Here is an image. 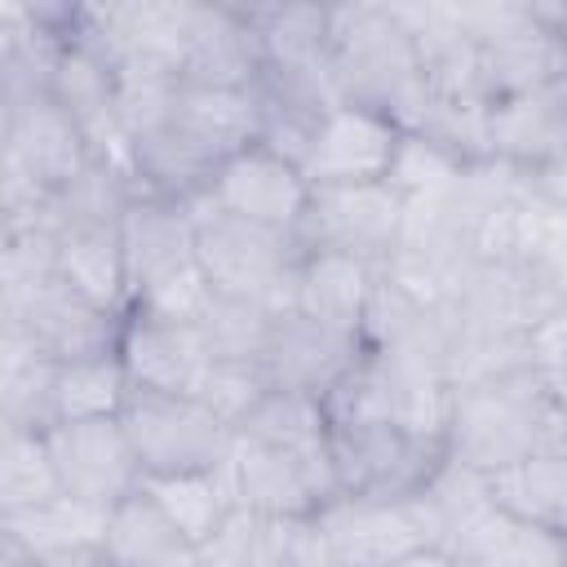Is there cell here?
Wrapping results in <instances>:
<instances>
[{
    "mask_svg": "<svg viewBox=\"0 0 567 567\" xmlns=\"http://www.w3.org/2000/svg\"><path fill=\"white\" fill-rule=\"evenodd\" d=\"M328 66L341 106H368L416 133L425 120V75L390 4H328Z\"/></svg>",
    "mask_w": 567,
    "mask_h": 567,
    "instance_id": "1",
    "label": "cell"
},
{
    "mask_svg": "<svg viewBox=\"0 0 567 567\" xmlns=\"http://www.w3.org/2000/svg\"><path fill=\"white\" fill-rule=\"evenodd\" d=\"M186 213L195 221V261L217 288V297L257 301L275 315H292L297 270L306 257V244L292 230H275V226H257L248 217L221 213L208 190L195 195Z\"/></svg>",
    "mask_w": 567,
    "mask_h": 567,
    "instance_id": "2",
    "label": "cell"
},
{
    "mask_svg": "<svg viewBox=\"0 0 567 567\" xmlns=\"http://www.w3.org/2000/svg\"><path fill=\"white\" fill-rule=\"evenodd\" d=\"M549 394H554L549 381L532 368L461 385L456 403H452L447 452L483 474L540 452Z\"/></svg>",
    "mask_w": 567,
    "mask_h": 567,
    "instance_id": "3",
    "label": "cell"
},
{
    "mask_svg": "<svg viewBox=\"0 0 567 567\" xmlns=\"http://www.w3.org/2000/svg\"><path fill=\"white\" fill-rule=\"evenodd\" d=\"M221 474L230 483L235 509L257 518H310L341 501L332 452H288L248 434H235Z\"/></svg>",
    "mask_w": 567,
    "mask_h": 567,
    "instance_id": "4",
    "label": "cell"
},
{
    "mask_svg": "<svg viewBox=\"0 0 567 567\" xmlns=\"http://www.w3.org/2000/svg\"><path fill=\"white\" fill-rule=\"evenodd\" d=\"M120 421H124L133 452L142 461V478L217 470L235 443V430H226L195 394L133 390Z\"/></svg>",
    "mask_w": 567,
    "mask_h": 567,
    "instance_id": "5",
    "label": "cell"
},
{
    "mask_svg": "<svg viewBox=\"0 0 567 567\" xmlns=\"http://www.w3.org/2000/svg\"><path fill=\"white\" fill-rule=\"evenodd\" d=\"M328 452H332L341 496H354V501L416 496L447 456V447L421 443V439L403 434L390 421H381V425H341V430L328 434Z\"/></svg>",
    "mask_w": 567,
    "mask_h": 567,
    "instance_id": "6",
    "label": "cell"
},
{
    "mask_svg": "<svg viewBox=\"0 0 567 567\" xmlns=\"http://www.w3.org/2000/svg\"><path fill=\"white\" fill-rule=\"evenodd\" d=\"M403 230V199L390 182H359V186H310V208L297 226L306 252H350L381 266L399 248Z\"/></svg>",
    "mask_w": 567,
    "mask_h": 567,
    "instance_id": "7",
    "label": "cell"
},
{
    "mask_svg": "<svg viewBox=\"0 0 567 567\" xmlns=\"http://www.w3.org/2000/svg\"><path fill=\"white\" fill-rule=\"evenodd\" d=\"M323 527L332 536V549L341 567H390L421 549H443V532L434 509L416 496L399 501H354L341 496L323 514Z\"/></svg>",
    "mask_w": 567,
    "mask_h": 567,
    "instance_id": "8",
    "label": "cell"
},
{
    "mask_svg": "<svg viewBox=\"0 0 567 567\" xmlns=\"http://www.w3.org/2000/svg\"><path fill=\"white\" fill-rule=\"evenodd\" d=\"M44 439H49L58 483L66 496L115 509L124 496H133L142 487V461H137L133 439L120 416L62 421V425H49Z\"/></svg>",
    "mask_w": 567,
    "mask_h": 567,
    "instance_id": "9",
    "label": "cell"
},
{
    "mask_svg": "<svg viewBox=\"0 0 567 567\" xmlns=\"http://www.w3.org/2000/svg\"><path fill=\"white\" fill-rule=\"evenodd\" d=\"M0 328H18L40 354L53 363H75V359H102L120 354V332L124 315L102 310L84 297H75L62 279L44 284L22 310L0 315Z\"/></svg>",
    "mask_w": 567,
    "mask_h": 567,
    "instance_id": "10",
    "label": "cell"
},
{
    "mask_svg": "<svg viewBox=\"0 0 567 567\" xmlns=\"http://www.w3.org/2000/svg\"><path fill=\"white\" fill-rule=\"evenodd\" d=\"M403 128L368 106H332L310 142L306 155V182L310 186H359V182H385Z\"/></svg>",
    "mask_w": 567,
    "mask_h": 567,
    "instance_id": "11",
    "label": "cell"
},
{
    "mask_svg": "<svg viewBox=\"0 0 567 567\" xmlns=\"http://www.w3.org/2000/svg\"><path fill=\"white\" fill-rule=\"evenodd\" d=\"M213 204L221 213L248 217L257 226H275V230H292L301 226L306 208H310V182L297 164H288L284 155L266 151L261 142L244 146L239 155H230L213 186H208Z\"/></svg>",
    "mask_w": 567,
    "mask_h": 567,
    "instance_id": "12",
    "label": "cell"
},
{
    "mask_svg": "<svg viewBox=\"0 0 567 567\" xmlns=\"http://www.w3.org/2000/svg\"><path fill=\"white\" fill-rule=\"evenodd\" d=\"M0 159H13L44 190L62 195L89 164V137L44 93L18 106H0Z\"/></svg>",
    "mask_w": 567,
    "mask_h": 567,
    "instance_id": "13",
    "label": "cell"
},
{
    "mask_svg": "<svg viewBox=\"0 0 567 567\" xmlns=\"http://www.w3.org/2000/svg\"><path fill=\"white\" fill-rule=\"evenodd\" d=\"M120 359L133 377V390L199 394L213 368V346L195 323H173V319L128 310L120 332Z\"/></svg>",
    "mask_w": 567,
    "mask_h": 567,
    "instance_id": "14",
    "label": "cell"
},
{
    "mask_svg": "<svg viewBox=\"0 0 567 567\" xmlns=\"http://www.w3.org/2000/svg\"><path fill=\"white\" fill-rule=\"evenodd\" d=\"M363 359V341L350 332H332L306 315H279L270 341L261 350V368L275 390H301L323 399L354 363Z\"/></svg>",
    "mask_w": 567,
    "mask_h": 567,
    "instance_id": "15",
    "label": "cell"
},
{
    "mask_svg": "<svg viewBox=\"0 0 567 567\" xmlns=\"http://www.w3.org/2000/svg\"><path fill=\"white\" fill-rule=\"evenodd\" d=\"M177 71H182V84H204V89L257 84L261 44L239 0H195V18H190V35Z\"/></svg>",
    "mask_w": 567,
    "mask_h": 567,
    "instance_id": "16",
    "label": "cell"
},
{
    "mask_svg": "<svg viewBox=\"0 0 567 567\" xmlns=\"http://www.w3.org/2000/svg\"><path fill=\"white\" fill-rule=\"evenodd\" d=\"M377 292V266L350 252H306L301 270H297V301L292 310L332 328V332H350L359 337L368 301Z\"/></svg>",
    "mask_w": 567,
    "mask_h": 567,
    "instance_id": "17",
    "label": "cell"
},
{
    "mask_svg": "<svg viewBox=\"0 0 567 567\" xmlns=\"http://www.w3.org/2000/svg\"><path fill=\"white\" fill-rule=\"evenodd\" d=\"M447 558L470 567H567V536L487 505L447 540Z\"/></svg>",
    "mask_w": 567,
    "mask_h": 567,
    "instance_id": "18",
    "label": "cell"
},
{
    "mask_svg": "<svg viewBox=\"0 0 567 567\" xmlns=\"http://www.w3.org/2000/svg\"><path fill=\"white\" fill-rule=\"evenodd\" d=\"M487 142L492 155L514 168H532L567 151V80L518 97H496L487 120Z\"/></svg>",
    "mask_w": 567,
    "mask_h": 567,
    "instance_id": "19",
    "label": "cell"
},
{
    "mask_svg": "<svg viewBox=\"0 0 567 567\" xmlns=\"http://www.w3.org/2000/svg\"><path fill=\"white\" fill-rule=\"evenodd\" d=\"M58 279L115 315H128L133 306V284H128V261L120 244V226H62L58 230Z\"/></svg>",
    "mask_w": 567,
    "mask_h": 567,
    "instance_id": "20",
    "label": "cell"
},
{
    "mask_svg": "<svg viewBox=\"0 0 567 567\" xmlns=\"http://www.w3.org/2000/svg\"><path fill=\"white\" fill-rule=\"evenodd\" d=\"M186 142H195L208 159L226 164L244 146L257 142L261 133V102L252 89H204V84H182L177 111L168 120Z\"/></svg>",
    "mask_w": 567,
    "mask_h": 567,
    "instance_id": "21",
    "label": "cell"
},
{
    "mask_svg": "<svg viewBox=\"0 0 567 567\" xmlns=\"http://www.w3.org/2000/svg\"><path fill=\"white\" fill-rule=\"evenodd\" d=\"M120 244L128 261V284L133 292L159 279L173 266L195 261V221L186 204L159 199V195H137L133 208L120 221Z\"/></svg>",
    "mask_w": 567,
    "mask_h": 567,
    "instance_id": "22",
    "label": "cell"
},
{
    "mask_svg": "<svg viewBox=\"0 0 567 567\" xmlns=\"http://www.w3.org/2000/svg\"><path fill=\"white\" fill-rule=\"evenodd\" d=\"M102 545L115 567H199V549L164 518V509L142 487L111 509Z\"/></svg>",
    "mask_w": 567,
    "mask_h": 567,
    "instance_id": "23",
    "label": "cell"
},
{
    "mask_svg": "<svg viewBox=\"0 0 567 567\" xmlns=\"http://www.w3.org/2000/svg\"><path fill=\"white\" fill-rule=\"evenodd\" d=\"M492 505L567 536V452H532L487 474Z\"/></svg>",
    "mask_w": 567,
    "mask_h": 567,
    "instance_id": "24",
    "label": "cell"
},
{
    "mask_svg": "<svg viewBox=\"0 0 567 567\" xmlns=\"http://www.w3.org/2000/svg\"><path fill=\"white\" fill-rule=\"evenodd\" d=\"M483 49V80H487V93L492 102L496 97H518V93H532V89H549V84H563L567 80V49L558 40H549L532 13L518 31L492 40V44H478Z\"/></svg>",
    "mask_w": 567,
    "mask_h": 567,
    "instance_id": "25",
    "label": "cell"
},
{
    "mask_svg": "<svg viewBox=\"0 0 567 567\" xmlns=\"http://www.w3.org/2000/svg\"><path fill=\"white\" fill-rule=\"evenodd\" d=\"M58 368L18 328H0V425L49 430Z\"/></svg>",
    "mask_w": 567,
    "mask_h": 567,
    "instance_id": "26",
    "label": "cell"
},
{
    "mask_svg": "<svg viewBox=\"0 0 567 567\" xmlns=\"http://www.w3.org/2000/svg\"><path fill=\"white\" fill-rule=\"evenodd\" d=\"M142 492L164 509V518L199 549L208 545L226 518L235 514V496H230V483L217 470H190V474H151L142 478Z\"/></svg>",
    "mask_w": 567,
    "mask_h": 567,
    "instance_id": "27",
    "label": "cell"
},
{
    "mask_svg": "<svg viewBox=\"0 0 567 567\" xmlns=\"http://www.w3.org/2000/svg\"><path fill=\"white\" fill-rule=\"evenodd\" d=\"M106 523H111L106 505H93V501H80V496L62 492L44 505L0 514V536L22 545L31 558H44V554H58V549H71V545H102Z\"/></svg>",
    "mask_w": 567,
    "mask_h": 567,
    "instance_id": "28",
    "label": "cell"
},
{
    "mask_svg": "<svg viewBox=\"0 0 567 567\" xmlns=\"http://www.w3.org/2000/svg\"><path fill=\"white\" fill-rule=\"evenodd\" d=\"M261 44V66L328 62V4H244Z\"/></svg>",
    "mask_w": 567,
    "mask_h": 567,
    "instance_id": "29",
    "label": "cell"
},
{
    "mask_svg": "<svg viewBox=\"0 0 567 567\" xmlns=\"http://www.w3.org/2000/svg\"><path fill=\"white\" fill-rule=\"evenodd\" d=\"M128 399H133V377L120 354L62 363L58 385H53V425L120 416L128 408Z\"/></svg>",
    "mask_w": 567,
    "mask_h": 567,
    "instance_id": "30",
    "label": "cell"
},
{
    "mask_svg": "<svg viewBox=\"0 0 567 567\" xmlns=\"http://www.w3.org/2000/svg\"><path fill=\"white\" fill-rule=\"evenodd\" d=\"M177 97H182L177 66L155 62V58H137V53L115 66V120L124 124V133L133 142L159 133L173 120Z\"/></svg>",
    "mask_w": 567,
    "mask_h": 567,
    "instance_id": "31",
    "label": "cell"
},
{
    "mask_svg": "<svg viewBox=\"0 0 567 567\" xmlns=\"http://www.w3.org/2000/svg\"><path fill=\"white\" fill-rule=\"evenodd\" d=\"M62 496L44 430L0 425V514H18Z\"/></svg>",
    "mask_w": 567,
    "mask_h": 567,
    "instance_id": "32",
    "label": "cell"
},
{
    "mask_svg": "<svg viewBox=\"0 0 567 567\" xmlns=\"http://www.w3.org/2000/svg\"><path fill=\"white\" fill-rule=\"evenodd\" d=\"M49 97L89 133V128L115 120V66L84 44H66V53L53 71Z\"/></svg>",
    "mask_w": 567,
    "mask_h": 567,
    "instance_id": "33",
    "label": "cell"
},
{
    "mask_svg": "<svg viewBox=\"0 0 567 567\" xmlns=\"http://www.w3.org/2000/svg\"><path fill=\"white\" fill-rule=\"evenodd\" d=\"M235 434H248V439H261V443L288 447V452H323L332 425H328L323 399L301 394V390H270L261 399V408Z\"/></svg>",
    "mask_w": 567,
    "mask_h": 567,
    "instance_id": "34",
    "label": "cell"
},
{
    "mask_svg": "<svg viewBox=\"0 0 567 567\" xmlns=\"http://www.w3.org/2000/svg\"><path fill=\"white\" fill-rule=\"evenodd\" d=\"M53 279H58L53 230H0V315L22 310Z\"/></svg>",
    "mask_w": 567,
    "mask_h": 567,
    "instance_id": "35",
    "label": "cell"
},
{
    "mask_svg": "<svg viewBox=\"0 0 567 567\" xmlns=\"http://www.w3.org/2000/svg\"><path fill=\"white\" fill-rule=\"evenodd\" d=\"M213 306H217V288L208 284V275L199 270V261H186V266L164 270V275L151 279L146 288H137L128 310H142V315H155V319H173V323H195V328H204L208 315H213Z\"/></svg>",
    "mask_w": 567,
    "mask_h": 567,
    "instance_id": "36",
    "label": "cell"
},
{
    "mask_svg": "<svg viewBox=\"0 0 567 567\" xmlns=\"http://www.w3.org/2000/svg\"><path fill=\"white\" fill-rule=\"evenodd\" d=\"M275 385H270V377H266V368L257 363V359H217L213 354V368H208V377H204V385H199V403L226 425V430H239L257 408H261V399L270 394Z\"/></svg>",
    "mask_w": 567,
    "mask_h": 567,
    "instance_id": "37",
    "label": "cell"
},
{
    "mask_svg": "<svg viewBox=\"0 0 567 567\" xmlns=\"http://www.w3.org/2000/svg\"><path fill=\"white\" fill-rule=\"evenodd\" d=\"M323 412H328V425L332 430L390 421V372H385V363L363 350V359L323 394Z\"/></svg>",
    "mask_w": 567,
    "mask_h": 567,
    "instance_id": "38",
    "label": "cell"
},
{
    "mask_svg": "<svg viewBox=\"0 0 567 567\" xmlns=\"http://www.w3.org/2000/svg\"><path fill=\"white\" fill-rule=\"evenodd\" d=\"M461 159L452 151H443L434 137L425 133H403L394 164H390V186L399 190V199H421V195H439L461 177Z\"/></svg>",
    "mask_w": 567,
    "mask_h": 567,
    "instance_id": "39",
    "label": "cell"
},
{
    "mask_svg": "<svg viewBox=\"0 0 567 567\" xmlns=\"http://www.w3.org/2000/svg\"><path fill=\"white\" fill-rule=\"evenodd\" d=\"M275 310L257 306V301H230V297H217L208 323H204V337L213 346L217 359H257L261 363V350L270 341V328H275Z\"/></svg>",
    "mask_w": 567,
    "mask_h": 567,
    "instance_id": "40",
    "label": "cell"
},
{
    "mask_svg": "<svg viewBox=\"0 0 567 567\" xmlns=\"http://www.w3.org/2000/svg\"><path fill=\"white\" fill-rule=\"evenodd\" d=\"M270 558H275V567H341L319 514L270 518Z\"/></svg>",
    "mask_w": 567,
    "mask_h": 567,
    "instance_id": "41",
    "label": "cell"
},
{
    "mask_svg": "<svg viewBox=\"0 0 567 567\" xmlns=\"http://www.w3.org/2000/svg\"><path fill=\"white\" fill-rule=\"evenodd\" d=\"M527 368L540 372L545 381H563L567 377V306L554 310L549 319H540L536 328H527Z\"/></svg>",
    "mask_w": 567,
    "mask_h": 567,
    "instance_id": "42",
    "label": "cell"
},
{
    "mask_svg": "<svg viewBox=\"0 0 567 567\" xmlns=\"http://www.w3.org/2000/svg\"><path fill=\"white\" fill-rule=\"evenodd\" d=\"M523 182H527V195H532L536 204L567 213V151H558V155H549V159L523 168Z\"/></svg>",
    "mask_w": 567,
    "mask_h": 567,
    "instance_id": "43",
    "label": "cell"
},
{
    "mask_svg": "<svg viewBox=\"0 0 567 567\" xmlns=\"http://www.w3.org/2000/svg\"><path fill=\"white\" fill-rule=\"evenodd\" d=\"M35 567H115V558L106 554V545H71L35 558Z\"/></svg>",
    "mask_w": 567,
    "mask_h": 567,
    "instance_id": "44",
    "label": "cell"
},
{
    "mask_svg": "<svg viewBox=\"0 0 567 567\" xmlns=\"http://www.w3.org/2000/svg\"><path fill=\"white\" fill-rule=\"evenodd\" d=\"M527 13L549 40L567 49V0H527Z\"/></svg>",
    "mask_w": 567,
    "mask_h": 567,
    "instance_id": "45",
    "label": "cell"
},
{
    "mask_svg": "<svg viewBox=\"0 0 567 567\" xmlns=\"http://www.w3.org/2000/svg\"><path fill=\"white\" fill-rule=\"evenodd\" d=\"M390 567H452V558L443 549H421V554H408V558H399Z\"/></svg>",
    "mask_w": 567,
    "mask_h": 567,
    "instance_id": "46",
    "label": "cell"
},
{
    "mask_svg": "<svg viewBox=\"0 0 567 567\" xmlns=\"http://www.w3.org/2000/svg\"><path fill=\"white\" fill-rule=\"evenodd\" d=\"M452 567H470V563H452Z\"/></svg>",
    "mask_w": 567,
    "mask_h": 567,
    "instance_id": "47",
    "label": "cell"
}]
</instances>
